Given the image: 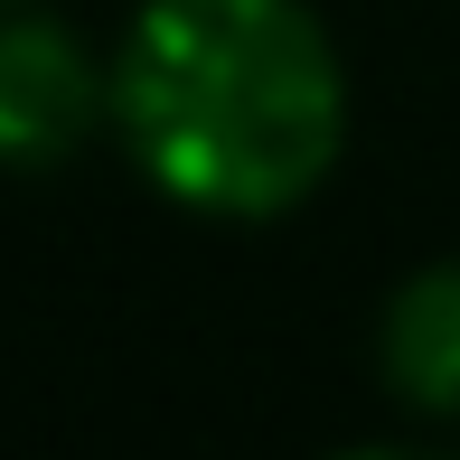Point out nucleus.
Returning a JSON list of instances; mask_svg holds the SVG:
<instances>
[{
	"instance_id": "nucleus-2",
	"label": "nucleus",
	"mask_w": 460,
	"mask_h": 460,
	"mask_svg": "<svg viewBox=\"0 0 460 460\" xmlns=\"http://www.w3.org/2000/svg\"><path fill=\"white\" fill-rule=\"evenodd\" d=\"M113 122V66H94L66 19L0 0V170H57Z\"/></svg>"
},
{
	"instance_id": "nucleus-3",
	"label": "nucleus",
	"mask_w": 460,
	"mask_h": 460,
	"mask_svg": "<svg viewBox=\"0 0 460 460\" xmlns=\"http://www.w3.org/2000/svg\"><path fill=\"white\" fill-rule=\"evenodd\" d=\"M376 367L432 423H460V263H423L404 291L385 301L376 329Z\"/></svg>"
},
{
	"instance_id": "nucleus-1",
	"label": "nucleus",
	"mask_w": 460,
	"mask_h": 460,
	"mask_svg": "<svg viewBox=\"0 0 460 460\" xmlns=\"http://www.w3.org/2000/svg\"><path fill=\"white\" fill-rule=\"evenodd\" d=\"M113 132L198 217H291L348 151V66L310 0H141L113 48Z\"/></svg>"
}]
</instances>
